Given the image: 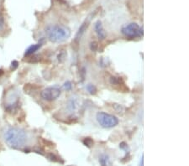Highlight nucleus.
<instances>
[{
    "label": "nucleus",
    "instance_id": "8",
    "mask_svg": "<svg viewBox=\"0 0 189 166\" xmlns=\"http://www.w3.org/2000/svg\"><path fill=\"white\" fill-rule=\"evenodd\" d=\"M42 46V44L41 43H38V44H35V45H31L28 49H26L25 51V56H29V55H33L35 51H37L38 49H40V47Z\"/></svg>",
    "mask_w": 189,
    "mask_h": 166
},
{
    "label": "nucleus",
    "instance_id": "2",
    "mask_svg": "<svg viewBox=\"0 0 189 166\" xmlns=\"http://www.w3.org/2000/svg\"><path fill=\"white\" fill-rule=\"evenodd\" d=\"M4 139L9 147L20 148L27 142V134L24 129L19 128H10L4 134Z\"/></svg>",
    "mask_w": 189,
    "mask_h": 166
},
{
    "label": "nucleus",
    "instance_id": "1",
    "mask_svg": "<svg viewBox=\"0 0 189 166\" xmlns=\"http://www.w3.org/2000/svg\"><path fill=\"white\" fill-rule=\"evenodd\" d=\"M45 35L50 42L62 43L71 36V30L63 25H50L45 29Z\"/></svg>",
    "mask_w": 189,
    "mask_h": 166
},
{
    "label": "nucleus",
    "instance_id": "12",
    "mask_svg": "<svg viewBox=\"0 0 189 166\" xmlns=\"http://www.w3.org/2000/svg\"><path fill=\"white\" fill-rule=\"evenodd\" d=\"M87 91L89 92V94L91 95H95L97 93V88L93 84H88L87 86Z\"/></svg>",
    "mask_w": 189,
    "mask_h": 166
},
{
    "label": "nucleus",
    "instance_id": "13",
    "mask_svg": "<svg viewBox=\"0 0 189 166\" xmlns=\"http://www.w3.org/2000/svg\"><path fill=\"white\" fill-rule=\"evenodd\" d=\"M113 107L114 108V110L116 111L118 113H123L125 112V107L123 106H121L120 104H113Z\"/></svg>",
    "mask_w": 189,
    "mask_h": 166
},
{
    "label": "nucleus",
    "instance_id": "4",
    "mask_svg": "<svg viewBox=\"0 0 189 166\" xmlns=\"http://www.w3.org/2000/svg\"><path fill=\"white\" fill-rule=\"evenodd\" d=\"M121 33L129 39H134L143 35V29L136 23H130L122 27Z\"/></svg>",
    "mask_w": 189,
    "mask_h": 166
},
{
    "label": "nucleus",
    "instance_id": "3",
    "mask_svg": "<svg viewBox=\"0 0 189 166\" xmlns=\"http://www.w3.org/2000/svg\"><path fill=\"white\" fill-rule=\"evenodd\" d=\"M96 118L99 125L104 129H111L119 124V119L117 117L104 112H98Z\"/></svg>",
    "mask_w": 189,
    "mask_h": 166
},
{
    "label": "nucleus",
    "instance_id": "14",
    "mask_svg": "<svg viewBox=\"0 0 189 166\" xmlns=\"http://www.w3.org/2000/svg\"><path fill=\"white\" fill-rule=\"evenodd\" d=\"M98 49V43L97 41H93L90 43V49L92 51H97Z\"/></svg>",
    "mask_w": 189,
    "mask_h": 166
},
{
    "label": "nucleus",
    "instance_id": "5",
    "mask_svg": "<svg viewBox=\"0 0 189 166\" xmlns=\"http://www.w3.org/2000/svg\"><path fill=\"white\" fill-rule=\"evenodd\" d=\"M62 94V91L60 88L57 86H50L44 89L41 93L40 96L41 97L45 100V101H54L57 100Z\"/></svg>",
    "mask_w": 189,
    "mask_h": 166
},
{
    "label": "nucleus",
    "instance_id": "19",
    "mask_svg": "<svg viewBox=\"0 0 189 166\" xmlns=\"http://www.w3.org/2000/svg\"><path fill=\"white\" fill-rule=\"evenodd\" d=\"M143 155H142V157H141V163H140V165H143Z\"/></svg>",
    "mask_w": 189,
    "mask_h": 166
},
{
    "label": "nucleus",
    "instance_id": "9",
    "mask_svg": "<svg viewBox=\"0 0 189 166\" xmlns=\"http://www.w3.org/2000/svg\"><path fill=\"white\" fill-rule=\"evenodd\" d=\"M99 163L102 165H109V159H108V156H107L106 154H103L99 157Z\"/></svg>",
    "mask_w": 189,
    "mask_h": 166
},
{
    "label": "nucleus",
    "instance_id": "11",
    "mask_svg": "<svg viewBox=\"0 0 189 166\" xmlns=\"http://www.w3.org/2000/svg\"><path fill=\"white\" fill-rule=\"evenodd\" d=\"M82 143H83L84 145H86L88 148L93 147V144H94V142H93V140L91 138H85L84 140L82 141Z\"/></svg>",
    "mask_w": 189,
    "mask_h": 166
},
{
    "label": "nucleus",
    "instance_id": "17",
    "mask_svg": "<svg viewBox=\"0 0 189 166\" xmlns=\"http://www.w3.org/2000/svg\"><path fill=\"white\" fill-rule=\"evenodd\" d=\"M4 26V18L3 17V15L0 14V30H2Z\"/></svg>",
    "mask_w": 189,
    "mask_h": 166
},
{
    "label": "nucleus",
    "instance_id": "18",
    "mask_svg": "<svg viewBox=\"0 0 189 166\" xmlns=\"http://www.w3.org/2000/svg\"><path fill=\"white\" fill-rule=\"evenodd\" d=\"M18 65H19V63L17 61H13L11 63V68H12L13 70H14V69H16V68L18 67Z\"/></svg>",
    "mask_w": 189,
    "mask_h": 166
},
{
    "label": "nucleus",
    "instance_id": "15",
    "mask_svg": "<svg viewBox=\"0 0 189 166\" xmlns=\"http://www.w3.org/2000/svg\"><path fill=\"white\" fill-rule=\"evenodd\" d=\"M64 88H65L67 91H70V90L72 88L71 82V81H67V82H65V84H64Z\"/></svg>",
    "mask_w": 189,
    "mask_h": 166
},
{
    "label": "nucleus",
    "instance_id": "6",
    "mask_svg": "<svg viewBox=\"0 0 189 166\" xmlns=\"http://www.w3.org/2000/svg\"><path fill=\"white\" fill-rule=\"evenodd\" d=\"M94 30L96 34H97V35H98V38L99 40H104V39L106 38L107 34H106L105 30L103 29V25H102V22H101L100 20H98L97 22H95Z\"/></svg>",
    "mask_w": 189,
    "mask_h": 166
},
{
    "label": "nucleus",
    "instance_id": "16",
    "mask_svg": "<svg viewBox=\"0 0 189 166\" xmlns=\"http://www.w3.org/2000/svg\"><path fill=\"white\" fill-rule=\"evenodd\" d=\"M120 148H122V149H124V150H125L126 152H127V149H128V144L125 143V142H123V143H121L120 144Z\"/></svg>",
    "mask_w": 189,
    "mask_h": 166
},
{
    "label": "nucleus",
    "instance_id": "10",
    "mask_svg": "<svg viewBox=\"0 0 189 166\" xmlns=\"http://www.w3.org/2000/svg\"><path fill=\"white\" fill-rule=\"evenodd\" d=\"M110 83L112 85H120L121 83H124L121 77H116V76H111L110 78Z\"/></svg>",
    "mask_w": 189,
    "mask_h": 166
},
{
    "label": "nucleus",
    "instance_id": "7",
    "mask_svg": "<svg viewBox=\"0 0 189 166\" xmlns=\"http://www.w3.org/2000/svg\"><path fill=\"white\" fill-rule=\"evenodd\" d=\"M89 20H86L84 23H82V25L80 26V28H79V30L77 31V33H76V35L75 37V41H78L82 36L83 35V34L85 33V31L87 30V29H88V25H89Z\"/></svg>",
    "mask_w": 189,
    "mask_h": 166
}]
</instances>
